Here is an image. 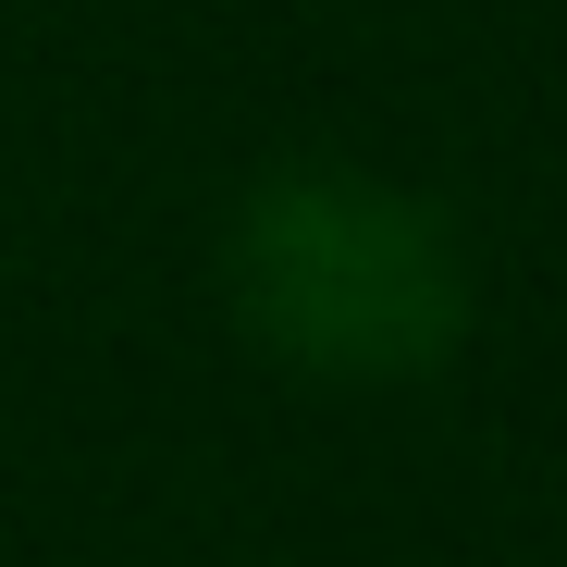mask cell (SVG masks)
I'll use <instances>...</instances> for the list:
<instances>
[{"mask_svg":"<svg viewBox=\"0 0 567 567\" xmlns=\"http://www.w3.org/2000/svg\"><path fill=\"white\" fill-rule=\"evenodd\" d=\"M235 321L297 358V370H346V383H383V370H432L468 321V271L456 235L395 198V185L358 173H284L235 210L223 247Z\"/></svg>","mask_w":567,"mask_h":567,"instance_id":"1","label":"cell"}]
</instances>
